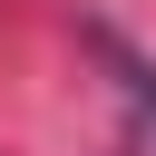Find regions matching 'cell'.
<instances>
[{
  "label": "cell",
  "mask_w": 156,
  "mask_h": 156,
  "mask_svg": "<svg viewBox=\"0 0 156 156\" xmlns=\"http://www.w3.org/2000/svg\"><path fill=\"white\" fill-rule=\"evenodd\" d=\"M98 58H107V68H117V78H127V98H136V107H146V117H156V68H146V58H136V49H127V39H107V29H98Z\"/></svg>",
  "instance_id": "1"
}]
</instances>
